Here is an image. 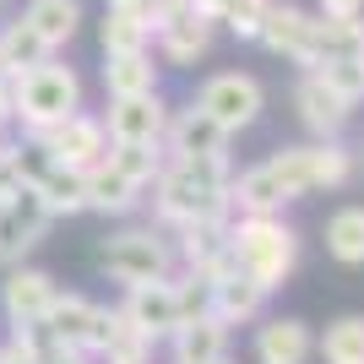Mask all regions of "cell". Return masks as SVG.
I'll use <instances>...</instances> for the list:
<instances>
[{
    "instance_id": "6da1fadb",
    "label": "cell",
    "mask_w": 364,
    "mask_h": 364,
    "mask_svg": "<svg viewBox=\"0 0 364 364\" xmlns=\"http://www.w3.org/2000/svg\"><path fill=\"white\" fill-rule=\"evenodd\" d=\"M228 180H234V164L228 152H207V158H164L152 191V213L164 228L180 223H207V218H234L228 207Z\"/></svg>"
},
{
    "instance_id": "7a4b0ae2",
    "label": "cell",
    "mask_w": 364,
    "mask_h": 364,
    "mask_svg": "<svg viewBox=\"0 0 364 364\" xmlns=\"http://www.w3.org/2000/svg\"><path fill=\"white\" fill-rule=\"evenodd\" d=\"M228 256L240 272H250L261 289L272 294L283 289L299 267V234L277 213H261V218H228Z\"/></svg>"
},
{
    "instance_id": "3957f363",
    "label": "cell",
    "mask_w": 364,
    "mask_h": 364,
    "mask_svg": "<svg viewBox=\"0 0 364 364\" xmlns=\"http://www.w3.org/2000/svg\"><path fill=\"white\" fill-rule=\"evenodd\" d=\"M6 92H11V120H22V136H33V131H44V125L82 109V76L55 60H38L28 71H16L6 82Z\"/></svg>"
},
{
    "instance_id": "277c9868",
    "label": "cell",
    "mask_w": 364,
    "mask_h": 364,
    "mask_svg": "<svg viewBox=\"0 0 364 364\" xmlns=\"http://www.w3.org/2000/svg\"><path fill=\"white\" fill-rule=\"evenodd\" d=\"M277 191L289 201L299 196H316V191H343L359 168V152L343 147V136H326V141H304V147H283L277 158H267Z\"/></svg>"
},
{
    "instance_id": "5b68a950",
    "label": "cell",
    "mask_w": 364,
    "mask_h": 364,
    "mask_svg": "<svg viewBox=\"0 0 364 364\" xmlns=\"http://www.w3.org/2000/svg\"><path fill=\"white\" fill-rule=\"evenodd\" d=\"M98 267H104L120 289H131V283H158V277H174V245H168L158 228H125V234L104 240Z\"/></svg>"
},
{
    "instance_id": "8992f818",
    "label": "cell",
    "mask_w": 364,
    "mask_h": 364,
    "mask_svg": "<svg viewBox=\"0 0 364 364\" xmlns=\"http://www.w3.org/2000/svg\"><path fill=\"white\" fill-rule=\"evenodd\" d=\"M191 104H196L201 114H213L228 136H240V131H250V125L261 120V109H267V87H261L250 71H218V76H207V82L196 87Z\"/></svg>"
},
{
    "instance_id": "52a82bcc",
    "label": "cell",
    "mask_w": 364,
    "mask_h": 364,
    "mask_svg": "<svg viewBox=\"0 0 364 364\" xmlns=\"http://www.w3.org/2000/svg\"><path fill=\"white\" fill-rule=\"evenodd\" d=\"M33 141L49 152V164H65L76 174H87L92 164H104L109 158V136H104V120L98 114H65V120L44 125V131H33Z\"/></svg>"
},
{
    "instance_id": "ba28073f",
    "label": "cell",
    "mask_w": 364,
    "mask_h": 364,
    "mask_svg": "<svg viewBox=\"0 0 364 364\" xmlns=\"http://www.w3.org/2000/svg\"><path fill=\"white\" fill-rule=\"evenodd\" d=\"M213 38H218V16L201 11V6H191V0H180L174 11H164V16H158V33H152V44H158V55H164V65L207 60Z\"/></svg>"
},
{
    "instance_id": "9c48e42d",
    "label": "cell",
    "mask_w": 364,
    "mask_h": 364,
    "mask_svg": "<svg viewBox=\"0 0 364 364\" xmlns=\"http://www.w3.org/2000/svg\"><path fill=\"white\" fill-rule=\"evenodd\" d=\"M256 44H267L272 55H283V60H294L299 71H310V65H316V11L289 6V0H267Z\"/></svg>"
},
{
    "instance_id": "30bf717a",
    "label": "cell",
    "mask_w": 364,
    "mask_h": 364,
    "mask_svg": "<svg viewBox=\"0 0 364 364\" xmlns=\"http://www.w3.org/2000/svg\"><path fill=\"white\" fill-rule=\"evenodd\" d=\"M104 120L109 147H131V141H152L164 147V125H168V104L158 92H131V98H109V109L98 114Z\"/></svg>"
},
{
    "instance_id": "8fae6325",
    "label": "cell",
    "mask_w": 364,
    "mask_h": 364,
    "mask_svg": "<svg viewBox=\"0 0 364 364\" xmlns=\"http://www.w3.org/2000/svg\"><path fill=\"white\" fill-rule=\"evenodd\" d=\"M49 223L55 218L44 213L33 185H22L11 201H0V267H22V256L49 234Z\"/></svg>"
},
{
    "instance_id": "7c38bea8",
    "label": "cell",
    "mask_w": 364,
    "mask_h": 364,
    "mask_svg": "<svg viewBox=\"0 0 364 364\" xmlns=\"http://www.w3.org/2000/svg\"><path fill=\"white\" fill-rule=\"evenodd\" d=\"M174 256L185 261V272H191V277L218 283L223 272H234V256H228V223H223V218L180 223V228H174Z\"/></svg>"
},
{
    "instance_id": "4fadbf2b",
    "label": "cell",
    "mask_w": 364,
    "mask_h": 364,
    "mask_svg": "<svg viewBox=\"0 0 364 364\" xmlns=\"http://www.w3.org/2000/svg\"><path fill=\"white\" fill-rule=\"evenodd\" d=\"M104 316H109V304H92L87 294H55V304H49V316H44V332L55 337L60 348L98 353V343H104Z\"/></svg>"
},
{
    "instance_id": "5bb4252c",
    "label": "cell",
    "mask_w": 364,
    "mask_h": 364,
    "mask_svg": "<svg viewBox=\"0 0 364 364\" xmlns=\"http://www.w3.org/2000/svg\"><path fill=\"white\" fill-rule=\"evenodd\" d=\"M294 109H299V125H304L316 141L343 136V131H348V120H353V104H348V98H343V92H337L321 71H304V76H299V87H294Z\"/></svg>"
},
{
    "instance_id": "9a60e30c",
    "label": "cell",
    "mask_w": 364,
    "mask_h": 364,
    "mask_svg": "<svg viewBox=\"0 0 364 364\" xmlns=\"http://www.w3.org/2000/svg\"><path fill=\"white\" fill-rule=\"evenodd\" d=\"M60 283L38 267H11V277L0 283V310H6V326H44L49 304H55Z\"/></svg>"
},
{
    "instance_id": "2e32d148",
    "label": "cell",
    "mask_w": 364,
    "mask_h": 364,
    "mask_svg": "<svg viewBox=\"0 0 364 364\" xmlns=\"http://www.w3.org/2000/svg\"><path fill=\"white\" fill-rule=\"evenodd\" d=\"M207 152H228V131L196 104L174 109L164 125V158H207Z\"/></svg>"
},
{
    "instance_id": "e0dca14e",
    "label": "cell",
    "mask_w": 364,
    "mask_h": 364,
    "mask_svg": "<svg viewBox=\"0 0 364 364\" xmlns=\"http://www.w3.org/2000/svg\"><path fill=\"white\" fill-rule=\"evenodd\" d=\"M120 310L136 321L152 343H164L174 326H180V299H174V277H158V283H131L120 299Z\"/></svg>"
},
{
    "instance_id": "ac0fdd59",
    "label": "cell",
    "mask_w": 364,
    "mask_h": 364,
    "mask_svg": "<svg viewBox=\"0 0 364 364\" xmlns=\"http://www.w3.org/2000/svg\"><path fill=\"white\" fill-rule=\"evenodd\" d=\"M141 191L136 180H125L114 164H92L87 174H82V207L98 218H125V213H136L141 207Z\"/></svg>"
},
{
    "instance_id": "d6986e66",
    "label": "cell",
    "mask_w": 364,
    "mask_h": 364,
    "mask_svg": "<svg viewBox=\"0 0 364 364\" xmlns=\"http://www.w3.org/2000/svg\"><path fill=\"white\" fill-rule=\"evenodd\" d=\"M168 348H174V364H213L228 353V326L201 310V316H185L174 332H168Z\"/></svg>"
},
{
    "instance_id": "ffe728a7",
    "label": "cell",
    "mask_w": 364,
    "mask_h": 364,
    "mask_svg": "<svg viewBox=\"0 0 364 364\" xmlns=\"http://www.w3.org/2000/svg\"><path fill=\"white\" fill-rule=\"evenodd\" d=\"M207 310H213L223 326H245V321H256L261 310H267V289H261L250 272H223L213 283V299H207Z\"/></svg>"
},
{
    "instance_id": "44dd1931",
    "label": "cell",
    "mask_w": 364,
    "mask_h": 364,
    "mask_svg": "<svg viewBox=\"0 0 364 364\" xmlns=\"http://www.w3.org/2000/svg\"><path fill=\"white\" fill-rule=\"evenodd\" d=\"M316 337L299 316H277L267 326H256V364H310Z\"/></svg>"
},
{
    "instance_id": "7402d4cb",
    "label": "cell",
    "mask_w": 364,
    "mask_h": 364,
    "mask_svg": "<svg viewBox=\"0 0 364 364\" xmlns=\"http://www.w3.org/2000/svg\"><path fill=\"white\" fill-rule=\"evenodd\" d=\"M152 348H158V343L114 304V310L104 316V343H98L92 359H104V364H152Z\"/></svg>"
},
{
    "instance_id": "603a6c76",
    "label": "cell",
    "mask_w": 364,
    "mask_h": 364,
    "mask_svg": "<svg viewBox=\"0 0 364 364\" xmlns=\"http://www.w3.org/2000/svg\"><path fill=\"white\" fill-rule=\"evenodd\" d=\"M22 22H28V28L44 38V49L55 55V49H65L76 38V28H82V0H28Z\"/></svg>"
},
{
    "instance_id": "cb8c5ba5",
    "label": "cell",
    "mask_w": 364,
    "mask_h": 364,
    "mask_svg": "<svg viewBox=\"0 0 364 364\" xmlns=\"http://www.w3.org/2000/svg\"><path fill=\"white\" fill-rule=\"evenodd\" d=\"M104 92H109V98H131V92H158V65H152V49H125V55H104Z\"/></svg>"
},
{
    "instance_id": "d4e9b609",
    "label": "cell",
    "mask_w": 364,
    "mask_h": 364,
    "mask_svg": "<svg viewBox=\"0 0 364 364\" xmlns=\"http://www.w3.org/2000/svg\"><path fill=\"white\" fill-rule=\"evenodd\" d=\"M348 55H364V16H321L316 11V65L348 60Z\"/></svg>"
},
{
    "instance_id": "484cf974",
    "label": "cell",
    "mask_w": 364,
    "mask_h": 364,
    "mask_svg": "<svg viewBox=\"0 0 364 364\" xmlns=\"http://www.w3.org/2000/svg\"><path fill=\"white\" fill-rule=\"evenodd\" d=\"M104 55H125V49H152V16L147 11H131V6H109L104 11Z\"/></svg>"
},
{
    "instance_id": "4316f807",
    "label": "cell",
    "mask_w": 364,
    "mask_h": 364,
    "mask_svg": "<svg viewBox=\"0 0 364 364\" xmlns=\"http://www.w3.org/2000/svg\"><path fill=\"white\" fill-rule=\"evenodd\" d=\"M33 191H38V201H44V213L49 218H76V213H87L82 207V174L65 164H49L38 180H33Z\"/></svg>"
},
{
    "instance_id": "83f0119b",
    "label": "cell",
    "mask_w": 364,
    "mask_h": 364,
    "mask_svg": "<svg viewBox=\"0 0 364 364\" xmlns=\"http://www.w3.org/2000/svg\"><path fill=\"white\" fill-rule=\"evenodd\" d=\"M326 256L343 267H364V207H343L326 218Z\"/></svg>"
},
{
    "instance_id": "f1b7e54d",
    "label": "cell",
    "mask_w": 364,
    "mask_h": 364,
    "mask_svg": "<svg viewBox=\"0 0 364 364\" xmlns=\"http://www.w3.org/2000/svg\"><path fill=\"white\" fill-rule=\"evenodd\" d=\"M0 60H6V71H28V65H38V60H49V49H44V38L16 16V22H6L0 28Z\"/></svg>"
},
{
    "instance_id": "f546056e",
    "label": "cell",
    "mask_w": 364,
    "mask_h": 364,
    "mask_svg": "<svg viewBox=\"0 0 364 364\" xmlns=\"http://www.w3.org/2000/svg\"><path fill=\"white\" fill-rule=\"evenodd\" d=\"M316 348H321V359H326V364H364V316L332 321Z\"/></svg>"
},
{
    "instance_id": "4dcf8cb0",
    "label": "cell",
    "mask_w": 364,
    "mask_h": 364,
    "mask_svg": "<svg viewBox=\"0 0 364 364\" xmlns=\"http://www.w3.org/2000/svg\"><path fill=\"white\" fill-rule=\"evenodd\" d=\"M104 164H114L125 174V180H136L141 191H147L152 180H158V168H164V147H152V141H131V147H109Z\"/></svg>"
},
{
    "instance_id": "1f68e13d",
    "label": "cell",
    "mask_w": 364,
    "mask_h": 364,
    "mask_svg": "<svg viewBox=\"0 0 364 364\" xmlns=\"http://www.w3.org/2000/svg\"><path fill=\"white\" fill-rule=\"evenodd\" d=\"M261 16H267V0H223V11H218V28H228L234 38H250V44H256Z\"/></svg>"
},
{
    "instance_id": "d6a6232c",
    "label": "cell",
    "mask_w": 364,
    "mask_h": 364,
    "mask_svg": "<svg viewBox=\"0 0 364 364\" xmlns=\"http://www.w3.org/2000/svg\"><path fill=\"white\" fill-rule=\"evenodd\" d=\"M326 82H332L348 104H364V55H348V60H326V65H316Z\"/></svg>"
},
{
    "instance_id": "836d02e7",
    "label": "cell",
    "mask_w": 364,
    "mask_h": 364,
    "mask_svg": "<svg viewBox=\"0 0 364 364\" xmlns=\"http://www.w3.org/2000/svg\"><path fill=\"white\" fill-rule=\"evenodd\" d=\"M22 191V174H16V158H11V141H0V201H11Z\"/></svg>"
},
{
    "instance_id": "e575fe53",
    "label": "cell",
    "mask_w": 364,
    "mask_h": 364,
    "mask_svg": "<svg viewBox=\"0 0 364 364\" xmlns=\"http://www.w3.org/2000/svg\"><path fill=\"white\" fill-rule=\"evenodd\" d=\"M321 16H364V0H316Z\"/></svg>"
},
{
    "instance_id": "d590c367",
    "label": "cell",
    "mask_w": 364,
    "mask_h": 364,
    "mask_svg": "<svg viewBox=\"0 0 364 364\" xmlns=\"http://www.w3.org/2000/svg\"><path fill=\"white\" fill-rule=\"evenodd\" d=\"M44 364H92V353H82V348H60V343H55V353H49Z\"/></svg>"
},
{
    "instance_id": "8d00e7d4",
    "label": "cell",
    "mask_w": 364,
    "mask_h": 364,
    "mask_svg": "<svg viewBox=\"0 0 364 364\" xmlns=\"http://www.w3.org/2000/svg\"><path fill=\"white\" fill-rule=\"evenodd\" d=\"M6 125H11V92L0 87V136H6Z\"/></svg>"
},
{
    "instance_id": "74e56055",
    "label": "cell",
    "mask_w": 364,
    "mask_h": 364,
    "mask_svg": "<svg viewBox=\"0 0 364 364\" xmlns=\"http://www.w3.org/2000/svg\"><path fill=\"white\" fill-rule=\"evenodd\" d=\"M191 6H201V11H213V16L223 11V0H191Z\"/></svg>"
},
{
    "instance_id": "f35d334b",
    "label": "cell",
    "mask_w": 364,
    "mask_h": 364,
    "mask_svg": "<svg viewBox=\"0 0 364 364\" xmlns=\"http://www.w3.org/2000/svg\"><path fill=\"white\" fill-rule=\"evenodd\" d=\"M6 82H11V71H6V60H0V87H6Z\"/></svg>"
},
{
    "instance_id": "ab89813d",
    "label": "cell",
    "mask_w": 364,
    "mask_h": 364,
    "mask_svg": "<svg viewBox=\"0 0 364 364\" xmlns=\"http://www.w3.org/2000/svg\"><path fill=\"white\" fill-rule=\"evenodd\" d=\"M213 364H234V359H228V353H223V359H213Z\"/></svg>"
},
{
    "instance_id": "60d3db41",
    "label": "cell",
    "mask_w": 364,
    "mask_h": 364,
    "mask_svg": "<svg viewBox=\"0 0 364 364\" xmlns=\"http://www.w3.org/2000/svg\"><path fill=\"white\" fill-rule=\"evenodd\" d=\"M359 164H364V141H359Z\"/></svg>"
},
{
    "instance_id": "b9f144b4",
    "label": "cell",
    "mask_w": 364,
    "mask_h": 364,
    "mask_svg": "<svg viewBox=\"0 0 364 364\" xmlns=\"http://www.w3.org/2000/svg\"><path fill=\"white\" fill-rule=\"evenodd\" d=\"M0 141H6V136H0Z\"/></svg>"
}]
</instances>
